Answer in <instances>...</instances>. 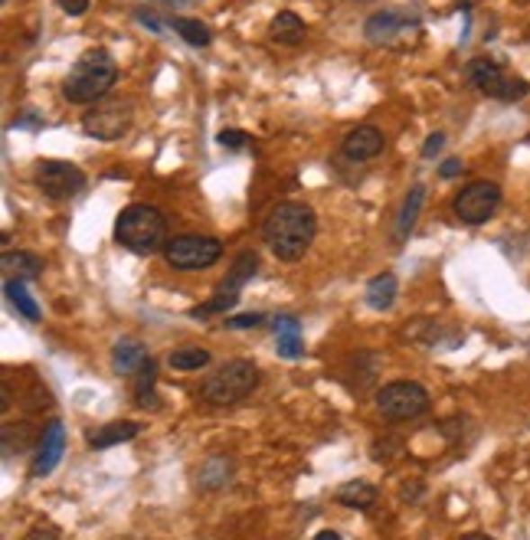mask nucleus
<instances>
[{
  "label": "nucleus",
  "mask_w": 530,
  "mask_h": 540,
  "mask_svg": "<svg viewBox=\"0 0 530 540\" xmlns=\"http://www.w3.org/2000/svg\"><path fill=\"white\" fill-rule=\"evenodd\" d=\"M216 141H220V148H226V151H243L252 138L246 135V131H239V128H223V131L216 135Z\"/></svg>",
  "instance_id": "nucleus-29"
},
{
  "label": "nucleus",
  "mask_w": 530,
  "mask_h": 540,
  "mask_svg": "<svg viewBox=\"0 0 530 540\" xmlns=\"http://www.w3.org/2000/svg\"><path fill=\"white\" fill-rule=\"evenodd\" d=\"M259 367L252 364V360H226L223 367L213 370L207 380H203V387H200V396L207 400L210 406H236L249 400L252 390L259 387Z\"/></svg>",
  "instance_id": "nucleus-4"
},
{
  "label": "nucleus",
  "mask_w": 530,
  "mask_h": 540,
  "mask_svg": "<svg viewBox=\"0 0 530 540\" xmlns=\"http://www.w3.org/2000/svg\"><path fill=\"white\" fill-rule=\"evenodd\" d=\"M498 207H501V187H498L495 180H472V184L462 187L459 194H455V200H452L455 216L468 226L488 223Z\"/></svg>",
  "instance_id": "nucleus-9"
},
{
  "label": "nucleus",
  "mask_w": 530,
  "mask_h": 540,
  "mask_svg": "<svg viewBox=\"0 0 530 540\" xmlns=\"http://www.w3.org/2000/svg\"><path fill=\"white\" fill-rule=\"evenodd\" d=\"M383 148H387V138H383V131L373 125L351 128L341 141L344 158H351V161H373L377 154H383Z\"/></svg>",
  "instance_id": "nucleus-13"
},
{
  "label": "nucleus",
  "mask_w": 530,
  "mask_h": 540,
  "mask_svg": "<svg viewBox=\"0 0 530 540\" xmlns=\"http://www.w3.org/2000/svg\"><path fill=\"white\" fill-rule=\"evenodd\" d=\"M315 540H341V534H337V531H321V534H315Z\"/></svg>",
  "instance_id": "nucleus-38"
},
{
  "label": "nucleus",
  "mask_w": 530,
  "mask_h": 540,
  "mask_svg": "<svg viewBox=\"0 0 530 540\" xmlns=\"http://www.w3.org/2000/svg\"><path fill=\"white\" fill-rule=\"evenodd\" d=\"M396 292H400L396 275L393 272H383V275H377V279H370L364 298H367V305L373 308V311H390L393 302H396Z\"/></svg>",
  "instance_id": "nucleus-21"
},
{
  "label": "nucleus",
  "mask_w": 530,
  "mask_h": 540,
  "mask_svg": "<svg viewBox=\"0 0 530 540\" xmlns=\"http://www.w3.org/2000/svg\"><path fill=\"white\" fill-rule=\"evenodd\" d=\"M442 144H445V135H442V131L429 135V138H426V144H423V158H436V154L442 151Z\"/></svg>",
  "instance_id": "nucleus-31"
},
{
  "label": "nucleus",
  "mask_w": 530,
  "mask_h": 540,
  "mask_svg": "<svg viewBox=\"0 0 530 540\" xmlns=\"http://www.w3.org/2000/svg\"><path fill=\"white\" fill-rule=\"evenodd\" d=\"M275 347H279V357L285 360H301L305 357V341H301V324L292 315L275 318Z\"/></svg>",
  "instance_id": "nucleus-16"
},
{
  "label": "nucleus",
  "mask_w": 530,
  "mask_h": 540,
  "mask_svg": "<svg viewBox=\"0 0 530 540\" xmlns=\"http://www.w3.org/2000/svg\"><path fill=\"white\" fill-rule=\"evenodd\" d=\"M334 501L344 504V508H370L377 501V488L370 482H344L337 491H334Z\"/></svg>",
  "instance_id": "nucleus-22"
},
{
  "label": "nucleus",
  "mask_w": 530,
  "mask_h": 540,
  "mask_svg": "<svg viewBox=\"0 0 530 540\" xmlns=\"http://www.w3.org/2000/svg\"><path fill=\"white\" fill-rule=\"evenodd\" d=\"M377 410L390 423H409L429 410V393L416 380H393L377 390Z\"/></svg>",
  "instance_id": "nucleus-5"
},
{
  "label": "nucleus",
  "mask_w": 530,
  "mask_h": 540,
  "mask_svg": "<svg viewBox=\"0 0 530 540\" xmlns=\"http://www.w3.org/2000/svg\"><path fill=\"white\" fill-rule=\"evenodd\" d=\"M259 272V256L256 252H239L233 262V269H229V275H226L223 282H220V288H216V295H226V298H236L239 302V292H243V285Z\"/></svg>",
  "instance_id": "nucleus-14"
},
{
  "label": "nucleus",
  "mask_w": 530,
  "mask_h": 540,
  "mask_svg": "<svg viewBox=\"0 0 530 540\" xmlns=\"http://www.w3.org/2000/svg\"><path fill=\"white\" fill-rule=\"evenodd\" d=\"M167 364H171L174 370H184V374L203 370L210 364V351L207 347H180V351H174L171 357H167Z\"/></svg>",
  "instance_id": "nucleus-27"
},
{
  "label": "nucleus",
  "mask_w": 530,
  "mask_h": 540,
  "mask_svg": "<svg viewBox=\"0 0 530 540\" xmlns=\"http://www.w3.org/2000/svg\"><path fill=\"white\" fill-rule=\"evenodd\" d=\"M423 203H426V187H423V184L409 187V194H406V200H403V207H400V216H396V233H393L396 246H403L406 236L413 233V226H416V220H419V210H423Z\"/></svg>",
  "instance_id": "nucleus-18"
},
{
  "label": "nucleus",
  "mask_w": 530,
  "mask_h": 540,
  "mask_svg": "<svg viewBox=\"0 0 530 540\" xmlns=\"http://www.w3.org/2000/svg\"><path fill=\"white\" fill-rule=\"evenodd\" d=\"M223 256V243L213 236H174L171 243L164 246V259L177 272H200L216 266Z\"/></svg>",
  "instance_id": "nucleus-6"
},
{
  "label": "nucleus",
  "mask_w": 530,
  "mask_h": 540,
  "mask_svg": "<svg viewBox=\"0 0 530 540\" xmlns=\"http://www.w3.org/2000/svg\"><path fill=\"white\" fill-rule=\"evenodd\" d=\"M468 82L475 86L478 92H485V95H491V99H501V102H517L524 99L530 92V86L524 79H517V76H508V72L501 69V63H495V59H485V56H478V59H472L465 69Z\"/></svg>",
  "instance_id": "nucleus-8"
},
{
  "label": "nucleus",
  "mask_w": 530,
  "mask_h": 540,
  "mask_svg": "<svg viewBox=\"0 0 530 540\" xmlns=\"http://www.w3.org/2000/svg\"><path fill=\"white\" fill-rule=\"evenodd\" d=\"M167 23L177 30L184 43L200 46V50L213 43V33H210V27H207V23H200V20H193V17H171Z\"/></svg>",
  "instance_id": "nucleus-24"
},
{
  "label": "nucleus",
  "mask_w": 530,
  "mask_h": 540,
  "mask_svg": "<svg viewBox=\"0 0 530 540\" xmlns=\"http://www.w3.org/2000/svg\"><path fill=\"white\" fill-rule=\"evenodd\" d=\"M164 7H193V4H203V0H157Z\"/></svg>",
  "instance_id": "nucleus-36"
},
{
  "label": "nucleus",
  "mask_w": 530,
  "mask_h": 540,
  "mask_svg": "<svg viewBox=\"0 0 530 540\" xmlns=\"http://www.w3.org/2000/svg\"><path fill=\"white\" fill-rule=\"evenodd\" d=\"M115 243L135 256H157L167 239V216L151 203H131L115 220Z\"/></svg>",
  "instance_id": "nucleus-3"
},
{
  "label": "nucleus",
  "mask_w": 530,
  "mask_h": 540,
  "mask_svg": "<svg viewBox=\"0 0 530 540\" xmlns=\"http://www.w3.org/2000/svg\"><path fill=\"white\" fill-rule=\"evenodd\" d=\"M154 387H157V367H154V360L148 357L144 360V367L138 370V380H135V403L141 406V410L157 406V393H154Z\"/></svg>",
  "instance_id": "nucleus-25"
},
{
  "label": "nucleus",
  "mask_w": 530,
  "mask_h": 540,
  "mask_svg": "<svg viewBox=\"0 0 530 540\" xmlns=\"http://www.w3.org/2000/svg\"><path fill=\"white\" fill-rule=\"evenodd\" d=\"M23 540H59V537H56L53 531H43V527H40V531H30Z\"/></svg>",
  "instance_id": "nucleus-35"
},
{
  "label": "nucleus",
  "mask_w": 530,
  "mask_h": 540,
  "mask_svg": "<svg viewBox=\"0 0 530 540\" xmlns=\"http://www.w3.org/2000/svg\"><path fill=\"white\" fill-rule=\"evenodd\" d=\"M59 7H63V14H69V17H82V14L89 10V0H59Z\"/></svg>",
  "instance_id": "nucleus-32"
},
{
  "label": "nucleus",
  "mask_w": 530,
  "mask_h": 540,
  "mask_svg": "<svg viewBox=\"0 0 530 540\" xmlns=\"http://www.w3.org/2000/svg\"><path fill=\"white\" fill-rule=\"evenodd\" d=\"M118 82V63L108 50H89L72 63L69 76L63 79V99L69 105H95L108 99V92Z\"/></svg>",
  "instance_id": "nucleus-2"
},
{
  "label": "nucleus",
  "mask_w": 530,
  "mask_h": 540,
  "mask_svg": "<svg viewBox=\"0 0 530 540\" xmlns=\"http://www.w3.org/2000/svg\"><path fill=\"white\" fill-rule=\"evenodd\" d=\"M370 43L377 46H393L406 36H416L419 33V17L413 14H406V10H383V14H373L367 20V27H364Z\"/></svg>",
  "instance_id": "nucleus-11"
},
{
  "label": "nucleus",
  "mask_w": 530,
  "mask_h": 540,
  "mask_svg": "<svg viewBox=\"0 0 530 540\" xmlns=\"http://www.w3.org/2000/svg\"><path fill=\"white\" fill-rule=\"evenodd\" d=\"M0 266H4V272H7L10 279H36V275L43 272V259L33 256V252H23V249L4 252Z\"/></svg>",
  "instance_id": "nucleus-20"
},
{
  "label": "nucleus",
  "mask_w": 530,
  "mask_h": 540,
  "mask_svg": "<svg viewBox=\"0 0 530 540\" xmlns=\"http://www.w3.org/2000/svg\"><path fill=\"white\" fill-rule=\"evenodd\" d=\"M33 180L49 200H72L76 194L85 190V174H82V167H76V164L69 161H53V158L36 164Z\"/></svg>",
  "instance_id": "nucleus-10"
},
{
  "label": "nucleus",
  "mask_w": 530,
  "mask_h": 540,
  "mask_svg": "<svg viewBox=\"0 0 530 540\" xmlns=\"http://www.w3.org/2000/svg\"><path fill=\"white\" fill-rule=\"evenodd\" d=\"M4 295H7L10 305L17 308V315H23L27 321H40V305H36L33 298H30L23 279H7V282H4Z\"/></svg>",
  "instance_id": "nucleus-23"
},
{
  "label": "nucleus",
  "mask_w": 530,
  "mask_h": 540,
  "mask_svg": "<svg viewBox=\"0 0 530 540\" xmlns=\"http://www.w3.org/2000/svg\"><path fill=\"white\" fill-rule=\"evenodd\" d=\"M135 20L141 23V27L154 30V33H161V20L154 17V14H144V10H135Z\"/></svg>",
  "instance_id": "nucleus-34"
},
{
  "label": "nucleus",
  "mask_w": 530,
  "mask_h": 540,
  "mask_svg": "<svg viewBox=\"0 0 530 540\" xmlns=\"http://www.w3.org/2000/svg\"><path fill=\"white\" fill-rule=\"evenodd\" d=\"M305 33H308L305 20L298 17L295 10H282V14H275L269 23V40L279 46H298L305 40Z\"/></svg>",
  "instance_id": "nucleus-17"
},
{
  "label": "nucleus",
  "mask_w": 530,
  "mask_h": 540,
  "mask_svg": "<svg viewBox=\"0 0 530 540\" xmlns=\"http://www.w3.org/2000/svg\"><path fill=\"white\" fill-rule=\"evenodd\" d=\"M40 125V118H33V112H27V118H20L17 128H36Z\"/></svg>",
  "instance_id": "nucleus-37"
},
{
  "label": "nucleus",
  "mask_w": 530,
  "mask_h": 540,
  "mask_svg": "<svg viewBox=\"0 0 530 540\" xmlns=\"http://www.w3.org/2000/svg\"><path fill=\"white\" fill-rule=\"evenodd\" d=\"M462 540H491V537H488V534H465V537H462Z\"/></svg>",
  "instance_id": "nucleus-39"
},
{
  "label": "nucleus",
  "mask_w": 530,
  "mask_h": 540,
  "mask_svg": "<svg viewBox=\"0 0 530 540\" xmlns=\"http://www.w3.org/2000/svg\"><path fill=\"white\" fill-rule=\"evenodd\" d=\"M236 305V298H226V295H213L207 305H197L190 308V318H210V315H220V311H229Z\"/></svg>",
  "instance_id": "nucleus-28"
},
{
  "label": "nucleus",
  "mask_w": 530,
  "mask_h": 540,
  "mask_svg": "<svg viewBox=\"0 0 530 540\" xmlns=\"http://www.w3.org/2000/svg\"><path fill=\"white\" fill-rule=\"evenodd\" d=\"M144 360H148V351H144L141 341H125L115 344V351H112V370H115L118 377H128V374H138L144 367Z\"/></svg>",
  "instance_id": "nucleus-19"
},
{
  "label": "nucleus",
  "mask_w": 530,
  "mask_h": 540,
  "mask_svg": "<svg viewBox=\"0 0 530 540\" xmlns=\"http://www.w3.org/2000/svg\"><path fill=\"white\" fill-rule=\"evenodd\" d=\"M141 432V423L135 419H118V423H105L99 429L85 432V442L92 449H112V446H121V442H131Z\"/></svg>",
  "instance_id": "nucleus-15"
},
{
  "label": "nucleus",
  "mask_w": 530,
  "mask_h": 540,
  "mask_svg": "<svg viewBox=\"0 0 530 540\" xmlns=\"http://www.w3.org/2000/svg\"><path fill=\"white\" fill-rule=\"evenodd\" d=\"M462 171H465V167H462L459 158H449V161H445V164H442V167H439V174H442V177H445V180L459 177Z\"/></svg>",
  "instance_id": "nucleus-33"
},
{
  "label": "nucleus",
  "mask_w": 530,
  "mask_h": 540,
  "mask_svg": "<svg viewBox=\"0 0 530 540\" xmlns=\"http://www.w3.org/2000/svg\"><path fill=\"white\" fill-rule=\"evenodd\" d=\"M63 452H66V426L59 423V419H53V423L43 429V436H40V446H36V455H33V468H30V475H33V478L49 475V472L59 465Z\"/></svg>",
  "instance_id": "nucleus-12"
},
{
  "label": "nucleus",
  "mask_w": 530,
  "mask_h": 540,
  "mask_svg": "<svg viewBox=\"0 0 530 540\" xmlns=\"http://www.w3.org/2000/svg\"><path fill=\"white\" fill-rule=\"evenodd\" d=\"M262 321H265V315H259V311H252V315H233V318H226V328H233V331H243V328H259Z\"/></svg>",
  "instance_id": "nucleus-30"
},
{
  "label": "nucleus",
  "mask_w": 530,
  "mask_h": 540,
  "mask_svg": "<svg viewBox=\"0 0 530 540\" xmlns=\"http://www.w3.org/2000/svg\"><path fill=\"white\" fill-rule=\"evenodd\" d=\"M318 236V216L308 203L298 200H285L279 207H272V213L262 223V239L269 246V252L282 262H298L311 249Z\"/></svg>",
  "instance_id": "nucleus-1"
},
{
  "label": "nucleus",
  "mask_w": 530,
  "mask_h": 540,
  "mask_svg": "<svg viewBox=\"0 0 530 540\" xmlns=\"http://www.w3.org/2000/svg\"><path fill=\"white\" fill-rule=\"evenodd\" d=\"M135 105L128 99H102L82 115V131L95 141H118L131 128Z\"/></svg>",
  "instance_id": "nucleus-7"
},
{
  "label": "nucleus",
  "mask_w": 530,
  "mask_h": 540,
  "mask_svg": "<svg viewBox=\"0 0 530 540\" xmlns=\"http://www.w3.org/2000/svg\"><path fill=\"white\" fill-rule=\"evenodd\" d=\"M0 4H7V0H0Z\"/></svg>",
  "instance_id": "nucleus-40"
},
{
  "label": "nucleus",
  "mask_w": 530,
  "mask_h": 540,
  "mask_svg": "<svg viewBox=\"0 0 530 540\" xmlns=\"http://www.w3.org/2000/svg\"><path fill=\"white\" fill-rule=\"evenodd\" d=\"M229 475H233V465H229V459L226 455H213V459L203 462V468H200V485L203 488H223L226 482H229Z\"/></svg>",
  "instance_id": "nucleus-26"
}]
</instances>
